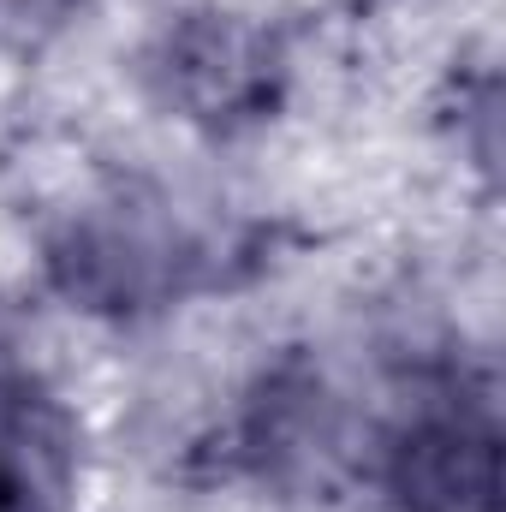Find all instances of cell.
Masks as SVG:
<instances>
[{"instance_id": "obj_4", "label": "cell", "mask_w": 506, "mask_h": 512, "mask_svg": "<svg viewBox=\"0 0 506 512\" xmlns=\"http://www.w3.org/2000/svg\"><path fill=\"white\" fill-rule=\"evenodd\" d=\"M78 429L36 382H0V512H72Z\"/></svg>"}, {"instance_id": "obj_2", "label": "cell", "mask_w": 506, "mask_h": 512, "mask_svg": "<svg viewBox=\"0 0 506 512\" xmlns=\"http://www.w3.org/2000/svg\"><path fill=\"white\" fill-rule=\"evenodd\" d=\"M155 84L161 102L197 126H245L280 96V48L233 12H191L161 36Z\"/></svg>"}, {"instance_id": "obj_5", "label": "cell", "mask_w": 506, "mask_h": 512, "mask_svg": "<svg viewBox=\"0 0 506 512\" xmlns=\"http://www.w3.org/2000/svg\"><path fill=\"white\" fill-rule=\"evenodd\" d=\"M78 0H0V42H24V36H42L54 30Z\"/></svg>"}, {"instance_id": "obj_3", "label": "cell", "mask_w": 506, "mask_h": 512, "mask_svg": "<svg viewBox=\"0 0 506 512\" xmlns=\"http://www.w3.org/2000/svg\"><path fill=\"white\" fill-rule=\"evenodd\" d=\"M387 483L405 512H501V429L489 399H435L423 405L393 453Z\"/></svg>"}, {"instance_id": "obj_1", "label": "cell", "mask_w": 506, "mask_h": 512, "mask_svg": "<svg viewBox=\"0 0 506 512\" xmlns=\"http://www.w3.org/2000/svg\"><path fill=\"white\" fill-rule=\"evenodd\" d=\"M48 262L72 304L131 316V310H155L179 298L203 268V245L161 197L126 191L114 203L84 209Z\"/></svg>"}]
</instances>
